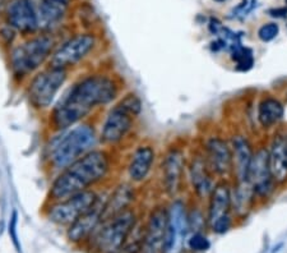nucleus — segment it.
Here are the masks:
<instances>
[{
	"label": "nucleus",
	"mask_w": 287,
	"mask_h": 253,
	"mask_svg": "<svg viewBox=\"0 0 287 253\" xmlns=\"http://www.w3.org/2000/svg\"><path fill=\"white\" fill-rule=\"evenodd\" d=\"M120 83L109 73H91L79 78L49 114V127L53 132H63L85 122L93 110L106 106L117 99Z\"/></svg>",
	"instance_id": "obj_1"
},
{
	"label": "nucleus",
	"mask_w": 287,
	"mask_h": 253,
	"mask_svg": "<svg viewBox=\"0 0 287 253\" xmlns=\"http://www.w3.org/2000/svg\"><path fill=\"white\" fill-rule=\"evenodd\" d=\"M231 61L236 64V70L239 72H248L254 65V55L252 49L239 45L231 50Z\"/></svg>",
	"instance_id": "obj_26"
},
{
	"label": "nucleus",
	"mask_w": 287,
	"mask_h": 253,
	"mask_svg": "<svg viewBox=\"0 0 287 253\" xmlns=\"http://www.w3.org/2000/svg\"><path fill=\"white\" fill-rule=\"evenodd\" d=\"M248 182L254 190L257 200H267L275 192L276 182L270 168L268 148L264 146L258 147L253 153L249 173H248Z\"/></svg>",
	"instance_id": "obj_10"
},
{
	"label": "nucleus",
	"mask_w": 287,
	"mask_h": 253,
	"mask_svg": "<svg viewBox=\"0 0 287 253\" xmlns=\"http://www.w3.org/2000/svg\"><path fill=\"white\" fill-rule=\"evenodd\" d=\"M56 41L50 33L31 36L23 43L13 46L9 50V68L13 78L18 82H23L40 68L49 63Z\"/></svg>",
	"instance_id": "obj_4"
},
{
	"label": "nucleus",
	"mask_w": 287,
	"mask_h": 253,
	"mask_svg": "<svg viewBox=\"0 0 287 253\" xmlns=\"http://www.w3.org/2000/svg\"><path fill=\"white\" fill-rule=\"evenodd\" d=\"M57 133L60 135L51 142L48 153L49 168L56 173L92 151L98 142L96 128L88 122H82Z\"/></svg>",
	"instance_id": "obj_3"
},
{
	"label": "nucleus",
	"mask_w": 287,
	"mask_h": 253,
	"mask_svg": "<svg viewBox=\"0 0 287 253\" xmlns=\"http://www.w3.org/2000/svg\"><path fill=\"white\" fill-rule=\"evenodd\" d=\"M17 33V31L7 23V25L0 28V43L4 46H7L10 50V49L13 48V43H14Z\"/></svg>",
	"instance_id": "obj_31"
},
{
	"label": "nucleus",
	"mask_w": 287,
	"mask_h": 253,
	"mask_svg": "<svg viewBox=\"0 0 287 253\" xmlns=\"http://www.w3.org/2000/svg\"><path fill=\"white\" fill-rule=\"evenodd\" d=\"M188 221H189V229L193 228L195 233H200L203 226L206 225L207 219H204V216L199 210H195L192 212H188Z\"/></svg>",
	"instance_id": "obj_30"
},
{
	"label": "nucleus",
	"mask_w": 287,
	"mask_h": 253,
	"mask_svg": "<svg viewBox=\"0 0 287 253\" xmlns=\"http://www.w3.org/2000/svg\"><path fill=\"white\" fill-rule=\"evenodd\" d=\"M280 32V27L276 23H267L263 25L262 27L258 31V37L263 41V43H270L273 38H276V36Z\"/></svg>",
	"instance_id": "obj_29"
},
{
	"label": "nucleus",
	"mask_w": 287,
	"mask_h": 253,
	"mask_svg": "<svg viewBox=\"0 0 287 253\" xmlns=\"http://www.w3.org/2000/svg\"><path fill=\"white\" fill-rule=\"evenodd\" d=\"M188 244H189L190 249H193V251H197V252L207 251V249L211 247V243H210V241H208V238L202 233L193 234V236L190 237Z\"/></svg>",
	"instance_id": "obj_28"
},
{
	"label": "nucleus",
	"mask_w": 287,
	"mask_h": 253,
	"mask_svg": "<svg viewBox=\"0 0 287 253\" xmlns=\"http://www.w3.org/2000/svg\"><path fill=\"white\" fill-rule=\"evenodd\" d=\"M188 230H189V221H188L187 205L182 200L176 198L168 207L163 253H181L184 249V241Z\"/></svg>",
	"instance_id": "obj_9"
},
{
	"label": "nucleus",
	"mask_w": 287,
	"mask_h": 253,
	"mask_svg": "<svg viewBox=\"0 0 287 253\" xmlns=\"http://www.w3.org/2000/svg\"><path fill=\"white\" fill-rule=\"evenodd\" d=\"M189 181L198 198H208L215 187V174L208 166L203 153L195 152L188 164Z\"/></svg>",
	"instance_id": "obj_16"
},
{
	"label": "nucleus",
	"mask_w": 287,
	"mask_h": 253,
	"mask_svg": "<svg viewBox=\"0 0 287 253\" xmlns=\"http://www.w3.org/2000/svg\"><path fill=\"white\" fill-rule=\"evenodd\" d=\"M231 212V184L229 179L216 182L210 197H208L207 223L211 225L218 219L228 216Z\"/></svg>",
	"instance_id": "obj_20"
},
{
	"label": "nucleus",
	"mask_w": 287,
	"mask_h": 253,
	"mask_svg": "<svg viewBox=\"0 0 287 253\" xmlns=\"http://www.w3.org/2000/svg\"><path fill=\"white\" fill-rule=\"evenodd\" d=\"M105 200H98V202L93 206L91 210L80 215L74 223H72L68 228L67 237L73 243H78L87 239L93 231L97 229L101 224V216H102V207Z\"/></svg>",
	"instance_id": "obj_19"
},
{
	"label": "nucleus",
	"mask_w": 287,
	"mask_h": 253,
	"mask_svg": "<svg viewBox=\"0 0 287 253\" xmlns=\"http://www.w3.org/2000/svg\"><path fill=\"white\" fill-rule=\"evenodd\" d=\"M4 3H5V0H0V7H2V5L4 4Z\"/></svg>",
	"instance_id": "obj_36"
},
{
	"label": "nucleus",
	"mask_w": 287,
	"mask_h": 253,
	"mask_svg": "<svg viewBox=\"0 0 287 253\" xmlns=\"http://www.w3.org/2000/svg\"><path fill=\"white\" fill-rule=\"evenodd\" d=\"M138 223L137 213L133 208L122 211L110 220L104 221L97 234V247L101 253H120L130 231Z\"/></svg>",
	"instance_id": "obj_6"
},
{
	"label": "nucleus",
	"mask_w": 287,
	"mask_h": 253,
	"mask_svg": "<svg viewBox=\"0 0 287 253\" xmlns=\"http://www.w3.org/2000/svg\"><path fill=\"white\" fill-rule=\"evenodd\" d=\"M117 105H120L122 109H125V110L132 114L134 118H138V116L140 115L143 109L142 101L138 98L137 93L134 92H129L127 93V95H124V98H121L117 101Z\"/></svg>",
	"instance_id": "obj_27"
},
{
	"label": "nucleus",
	"mask_w": 287,
	"mask_h": 253,
	"mask_svg": "<svg viewBox=\"0 0 287 253\" xmlns=\"http://www.w3.org/2000/svg\"><path fill=\"white\" fill-rule=\"evenodd\" d=\"M204 158L216 177L229 179L232 177V151L225 138L220 135L210 137L204 143Z\"/></svg>",
	"instance_id": "obj_14"
},
{
	"label": "nucleus",
	"mask_w": 287,
	"mask_h": 253,
	"mask_svg": "<svg viewBox=\"0 0 287 253\" xmlns=\"http://www.w3.org/2000/svg\"><path fill=\"white\" fill-rule=\"evenodd\" d=\"M215 2H225V0H215Z\"/></svg>",
	"instance_id": "obj_37"
},
{
	"label": "nucleus",
	"mask_w": 287,
	"mask_h": 253,
	"mask_svg": "<svg viewBox=\"0 0 287 253\" xmlns=\"http://www.w3.org/2000/svg\"><path fill=\"white\" fill-rule=\"evenodd\" d=\"M135 200L134 187L128 183H120L111 190L110 194L105 198L102 207L101 223L110 220L114 216L119 215L122 211L130 208V205Z\"/></svg>",
	"instance_id": "obj_21"
},
{
	"label": "nucleus",
	"mask_w": 287,
	"mask_h": 253,
	"mask_svg": "<svg viewBox=\"0 0 287 253\" xmlns=\"http://www.w3.org/2000/svg\"><path fill=\"white\" fill-rule=\"evenodd\" d=\"M70 0H40L37 7L38 30L50 31L61 22L69 8Z\"/></svg>",
	"instance_id": "obj_22"
},
{
	"label": "nucleus",
	"mask_w": 287,
	"mask_h": 253,
	"mask_svg": "<svg viewBox=\"0 0 287 253\" xmlns=\"http://www.w3.org/2000/svg\"><path fill=\"white\" fill-rule=\"evenodd\" d=\"M231 224H232L231 216L228 215V216H223V218L218 219V220L216 221L213 225H211V228H212V230L215 231V233L223 234V233H226L230 228H231Z\"/></svg>",
	"instance_id": "obj_33"
},
{
	"label": "nucleus",
	"mask_w": 287,
	"mask_h": 253,
	"mask_svg": "<svg viewBox=\"0 0 287 253\" xmlns=\"http://www.w3.org/2000/svg\"><path fill=\"white\" fill-rule=\"evenodd\" d=\"M97 45V38L92 32H80L56 46L49 61V67L69 70L85 61Z\"/></svg>",
	"instance_id": "obj_7"
},
{
	"label": "nucleus",
	"mask_w": 287,
	"mask_h": 253,
	"mask_svg": "<svg viewBox=\"0 0 287 253\" xmlns=\"http://www.w3.org/2000/svg\"><path fill=\"white\" fill-rule=\"evenodd\" d=\"M286 96H287V91H286Z\"/></svg>",
	"instance_id": "obj_38"
},
{
	"label": "nucleus",
	"mask_w": 287,
	"mask_h": 253,
	"mask_svg": "<svg viewBox=\"0 0 287 253\" xmlns=\"http://www.w3.org/2000/svg\"><path fill=\"white\" fill-rule=\"evenodd\" d=\"M68 80V70L46 67L36 72L28 81L26 93L31 106L36 110H46L53 105L56 95Z\"/></svg>",
	"instance_id": "obj_5"
},
{
	"label": "nucleus",
	"mask_w": 287,
	"mask_h": 253,
	"mask_svg": "<svg viewBox=\"0 0 287 253\" xmlns=\"http://www.w3.org/2000/svg\"><path fill=\"white\" fill-rule=\"evenodd\" d=\"M156 151L151 145H139L133 151L128 163V177L132 183H142L148 178L155 164Z\"/></svg>",
	"instance_id": "obj_18"
},
{
	"label": "nucleus",
	"mask_w": 287,
	"mask_h": 253,
	"mask_svg": "<svg viewBox=\"0 0 287 253\" xmlns=\"http://www.w3.org/2000/svg\"><path fill=\"white\" fill-rule=\"evenodd\" d=\"M187 159L180 147H170L165 153L161 164V178L163 190L170 197H176L181 192Z\"/></svg>",
	"instance_id": "obj_12"
},
{
	"label": "nucleus",
	"mask_w": 287,
	"mask_h": 253,
	"mask_svg": "<svg viewBox=\"0 0 287 253\" xmlns=\"http://www.w3.org/2000/svg\"><path fill=\"white\" fill-rule=\"evenodd\" d=\"M135 119L137 118L128 113L125 109L115 104L104 119L98 141L105 147H114L119 145L132 132Z\"/></svg>",
	"instance_id": "obj_11"
},
{
	"label": "nucleus",
	"mask_w": 287,
	"mask_h": 253,
	"mask_svg": "<svg viewBox=\"0 0 287 253\" xmlns=\"http://www.w3.org/2000/svg\"><path fill=\"white\" fill-rule=\"evenodd\" d=\"M270 168L272 171L276 184L287 182V156L285 151V137L282 133H276L271 141L270 148Z\"/></svg>",
	"instance_id": "obj_23"
},
{
	"label": "nucleus",
	"mask_w": 287,
	"mask_h": 253,
	"mask_svg": "<svg viewBox=\"0 0 287 253\" xmlns=\"http://www.w3.org/2000/svg\"><path fill=\"white\" fill-rule=\"evenodd\" d=\"M283 114H285V108H283L282 103L272 96L263 98L258 104V122H259L260 127L264 129H270V128L277 126L283 119Z\"/></svg>",
	"instance_id": "obj_25"
},
{
	"label": "nucleus",
	"mask_w": 287,
	"mask_h": 253,
	"mask_svg": "<svg viewBox=\"0 0 287 253\" xmlns=\"http://www.w3.org/2000/svg\"><path fill=\"white\" fill-rule=\"evenodd\" d=\"M113 158L108 150L93 148L68 168L56 174L49 188V202L69 198L83 190L92 189L110 174Z\"/></svg>",
	"instance_id": "obj_2"
},
{
	"label": "nucleus",
	"mask_w": 287,
	"mask_h": 253,
	"mask_svg": "<svg viewBox=\"0 0 287 253\" xmlns=\"http://www.w3.org/2000/svg\"><path fill=\"white\" fill-rule=\"evenodd\" d=\"M168 207L158 205L151 210L147 224L143 230L140 253H163L165 246Z\"/></svg>",
	"instance_id": "obj_13"
},
{
	"label": "nucleus",
	"mask_w": 287,
	"mask_h": 253,
	"mask_svg": "<svg viewBox=\"0 0 287 253\" xmlns=\"http://www.w3.org/2000/svg\"><path fill=\"white\" fill-rule=\"evenodd\" d=\"M17 224H18V212H17V210H13L12 215H10L8 231H9V237H10V239H12V242H13V244H14L17 252H20V244H19V241H18Z\"/></svg>",
	"instance_id": "obj_32"
},
{
	"label": "nucleus",
	"mask_w": 287,
	"mask_h": 253,
	"mask_svg": "<svg viewBox=\"0 0 287 253\" xmlns=\"http://www.w3.org/2000/svg\"><path fill=\"white\" fill-rule=\"evenodd\" d=\"M98 200L100 196L96 190H83L63 201L49 202V206L46 207V216L51 223L69 226L80 215L91 210L98 202Z\"/></svg>",
	"instance_id": "obj_8"
},
{
	"label": "nucleus",
	"mask_w": 287,
	"mask_h": 253,
	"mask_svg": "<svg viewBox=\"0 0 287 253\" xmlns=\"http://www.w3.org/2000/svg\"><path fill=\"white\" fill-rule=\"evenodd\" d=\"M283 137H285V151H286V156H287V133L286 134H283Z\"/></svg>",
	"instance_id": "obj_35"
},
{
	"label": "nucleus",
	"mask_w": 287,
	"mask_h": 253,
	"mask_svg": "<svg viewBox=\"0 0 287 253\" xmlns=\"http://www.w3.org/2000/svg\"><path fill=\"white\" fill-rule=\"evenodd\" d=\"M255 194L248 181L235 182L231 186V211L237 218H245L255 203Z\"/></svg>",
	"instance_id": "obj_24"
},
{
	"label": "nucleus",
	"mask_w": 287,
	"mask_h": 253,
	"mask_svg": "<svg viewBox=\"0 0 287 253\" xmlns=\"http://www.w3.org/2000/svg\"><path fill=\"white\" fill-rule=\"evenodd\" d=\"M7 23L20 35H35L38 31V18L32 0H10L7 7Z\"/></svg>",
	"instance_id": "obj_15"
},
{
	"label": "nucleus",
	"mask_w": 287,
	"mask_h": 253,
	"mask_svg": "<svg viewBox=\"0 0 287 253\" xmlns=\"http://www.w3.org/2000/svg\"><path fill=\"white\" fill-rule=\"evenodd\" d=\"M286 12H287V9L282 8V9H273V10H271L270 13L272 17H282V15L286 14Z\"/></svg>",
	"instance_id": "obj_34"
},
{
	"label": "nucleus",
	"mask_w": 287,
	"mask_h": 253,
	"mask_svg": "<svg viewBox=\"0 0 287 253\" xmlns=\"http://www.w3.org/2000/svg\"><path fill=\"white\" fill-rule=\"evenodd\" d=\"M230 146L232 151V177L235 182L248 181V173L254 153L252 143L245 135L234 134Z\"/></svg>",
	"instance_id": "obj_17"
}]
</instances>
